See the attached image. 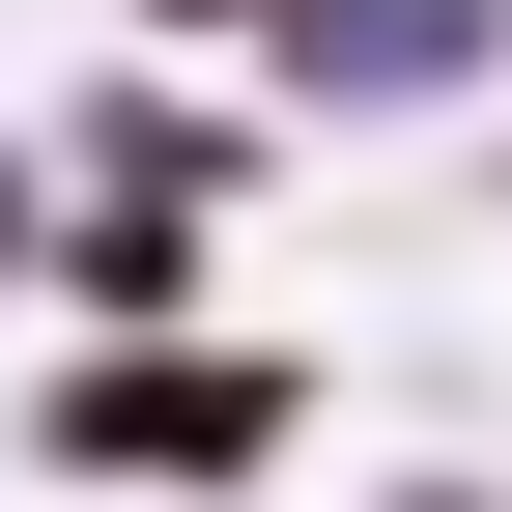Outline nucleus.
Instances as JSON below:
<instances>
[{
	"instance_id": "3",
	"label": "nucleus",
	"mask_w": 512,
	"mask_h": 512,
	"mask_svg": "<svg viewBox=\"0 0 512 512\" xmlns=\"http://www.w3.org/2000/svg\"><path fill=\"white\" fill-rule=\"evenodd\" d=\"M143 29H256V0H143Z\"/></svg>"
},
{
	"instance_id": "4",
	"label": "nucleus",
	"mask_w": 512,
	"mask_h": 512,
	"mask_svg": "<svg viewBox=\"0 0 512 512\" xmlns=\"http://www.w3.org/2000/svg\"><path fill=\"white\" fill-rule=\"evenodd\" d=\"M399 512H484V484H399Z\"/></svg>"
},
{
	"instance_id": "1",
	"label": "nucleus",
	"mask_w": 512,
	"mask_h": 512,
	"mask_svg": "<svg viewBox=\"0 0 512 512\" xmlns=\"http://www.w3.org/2000/svg\"><path fill=\"white\" fill-rule=\"evenodd\" d=\"M285 342H86V370H57V399H29V456L57 484H171V512H200V484H285Z\"/></svg>"
},
{
	"instance_id": "2",
	"label": "nucleus",
	"mask_w": 512,
	"mask_h": 512,
	"mask_svg": "<svg viewBox=\"0 0 512 512\" xmlns=\"http://www.w3.org/2000/svg\"><path fill=\"white\" fill-rule=\"evenodd\" d=\"M256 57H285L313 114H456L484 86V0H256Z\"/></svg>"
}]
</instances>
